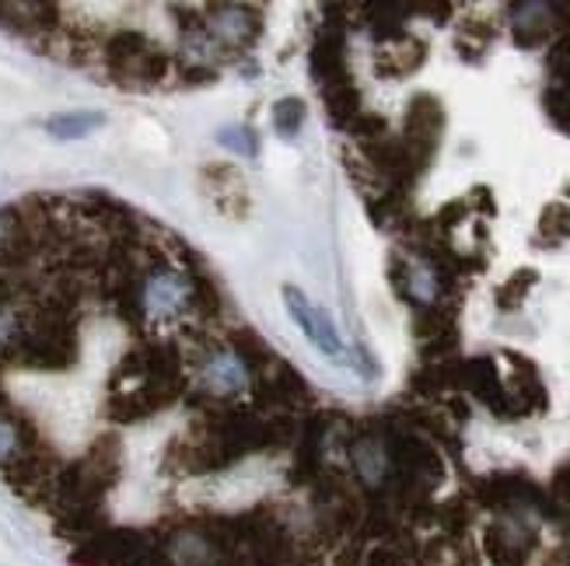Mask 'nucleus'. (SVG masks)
<instances>
[{
  "label": "nucleus",
  "mask_w": 570,
  "mask_h": 566,
  "mask_svg": "<svg viewBox=\"0 0 570 566\" xmlns=\"http://www.w3.org/2000/svg\"><path fill=\"white\" fill-rule=\"evenodd\" d=\"M542 106H547V112H550V119L557 122V127L563 133H570V91L560 88V85L547 88V95H542Z\"/></svg>",
  "instance_id": "f3484780"
},
{
  "label": "nucleus",
  "mask_w": 570,
  "mask_h": 566,
  "mask_svg": "<svg viewBox=\"0 0 570 566\" xmlns=\"http://www.w3.org/2000/svg\"><path fill=\"white\" fill-rule=\"evenodd\" d=\"M567 8L560 4H542V0H522V4L508 8V24L511 36L522 49H535V46H550L553 39H560L570 29V18H563Z\"/></svg>",
  "instance_id": "20e7f679"
},
{
  "label": "nucleus",
  "mask_w": 570,
  "mask_h": 566,
  "mask_svg": "<svg viewBox=\"0 0 570 566\" xmlns=\"http://www.w3.org/2000/svg\"><path fill=\"white\" fill-rule=\"evenodd\" d=\"M459 388L469 391L476 403H483L493 416L501 420H511V403H508V385H504V371L501 360L480 354V357H462L459 360Z\"/></svg>",
  "instance_id": "39448f33"
},
{
  "label": "nucleus",
  "mask_w": 570,
  "mask_h": 566,
  "mask_svg": "<svg viewBox=\"0 0 570 566\" xmlns=\"http://www.w3.org/2000/svg\"><path fill=\"white\" fill-rule=\"evenodd\" d=\"M318 95H322V106H326L330 122H333L336 130L346 133V127L354 122V116L364 109V106H361V91H357V85H354V81H343V85H333V88H326V91H318Z\"/></svg>",
  "instance_id": "9b49d317"
},
{
  "label": "nucleus",
  "mask_w": 570,
  "mask_h": 566,
  "mask_svg": "<svg viewBox=\"0 0 570 566\" xmlns=\"http://www.w3.org/2000/svg\"><path fill=\"white\" fill-rule=\"evenodd\" d=\"M204 182H210V196L214 203L225 210L228 217H242V210L249 207L245 203V182L232 165H207L204 168Z\"/></svg>",
  "instance_id": "1a4fd4ad"
},
{
  "label": "nucleus",
  "mask_w": 570,
  "mask_h": 566,
  "mask_svg": "<svg viewBox=\"0 0 570 566\" xmlns=\"http://www.w3.org/2000/svg\"><path fill=\"white\" fill-rule=\"evenodd\" d=\"M217 143L225 147V151L238 155V158H256L259 155V137L249 127H225L217 133Z\"/></svg>",
  "instance_id": "dca6fc26"
},
{
  "label": "nucleus",
  "mask_w": 570,
  "mask_h": 566,
  "mask_svg": "<svg viewBox=\"0 0 570 566\" xmlns=\"http://www.w3.org/2000/svg\"><path fill=\"white\" fill-rule=\"evenodd\" d=\"M424 60H428V46L410 36L379 46V73H385V78H406L416 67H424Z\"/></svg>",
  "instance_id": "9d476101"
},
{
  "label": "nucleus",
  "mask_w": 570,
  "mask_h": 566,
  "mask_svg": "<svg viewBox=\"0 0 570 566\" xmlns=\"http://www.w3.org/2000/svg\"><path fill=\"white\" fill-rule=\"evenodd\" d=\"M476 546L487 566H535L542 556V525L532 518H490Z\"/></svg>",
  "instance_id": "f03ea898"
},
{
  "label": "nucleus",
  "mask_w": 570,
  "mask_h": 566,
  "mask_svg": "<svg viewBox=\"0 0 570 566\" xmlns=\"http://www.w3.org/2000/svg\"><path fill=\"white\" fill-rule=\"evenodd\" d=\"M501 360L511 367V375H504V385H508V403H511V420L518 416H535L550 406V396H547V385H542L535 364L518 357L514 350H504Z\"/></svg>",
  "instance_id": "0eeeda50"
},
{
  "label": "nucleus",
  "mask_w": 570,
  "mask_h": 566,
  "mask_svg": "<svg viewBox=\"0 0 570 566\" xmlns=\"http://www.w3.org/2000/svg\"><path fill=\"white\" fill-rule=\"evenodd\" d=\"M269 119H274L277 137L294 140L297 130H302L305 119H308V106L302 102V98H281V102L274 106V112H269Z\"/></svg>",
  "instance_id": "4468645a"
},
{
  "label": "nucleus",
  "mask_w": 570,
  "mask_h": 566,
  "mask_svg": "<svg viewBox=\"0 0 570 566\" xmlns=\"http://www.w3.org/2000/svg\"><path fill=\"white\" fill-rule=\"evenodd\" d=\"M441 130H444V109L434 95H416L410 109H406V122H403V140L410 151L431 165L434 151H438V143H441Z\"/></svg>",
  "instance_id": "423d86ee"
},
{
  "label": "nucleus",
  "mask_w": 570,
  "mask_h": 566,
  "mask_svg": "<svg viewBox=\"0 0 570 566\" xmlns=\"http://www.w3.org/2000/svg\"><path fill=\"white\" fill-rule=\"evenodd\" d=\"M539 284V274L535 269H518V274H511L501 287H498V308L501 311H514L522 308V301L529 298V290Z\"/></svg>",
  "instance_id": "2eb2a0df"
},
{
  "label": "nucleus",
  "mask_w": 570,
  "mask_h": 566,
  "mask_svg": "<svg viewBox=\"0 0 570 566\" xmlns=\"http://www.w3.org/2000/svg\"><path fill=\"white\" fill-rule=\"evenodd\" d=\"M284 305H287V311H291V318L297 326H302V332L315 342V347L326 354V357H343V339H340V332H336V326H333V318L322 311V308H315L302 290L297 287H284Z\"/></svg>",
  "instance_id": "6e6552de"
},
{
  "label": "nucleus",
  "mask_w": 570,
  "mask_h": 566,
  "mask_svg": "<svg viewBox=\"0 0 570 566\" xmlns=\"http://www.w3.org/2000/svg\"><path fill=\"white\" fill-rule=\"evenodd\" d=\"M567 238H570V203H550L539 214L535 241L542 249H557V245H563Z\"/></svg>",
  "instance_id": "ddd939ff"
},
{
  "label": "nucleus",
  "mask_w": 570,
  "mask_h": 566,
  "mask_svg": "<svg viewBox=\"0 0 570 566\" xmlns=\"http://www.w3.org/2000/svg\"><path fill=\"white\" fill-rule=\"evenodd\" d=\"M106 122L102 112H60L46 119V133L57 140H81L88 133H95Z\"/></svg>",
  "instance_id": "f8f14e48"
},
{
  "label": "nucleus",
  "mask_w": 570,
  "mask_h": 566,
  "mask_svg": "<svg viewBox=\"0 0 570 566\" xmlns=\"http://www.w3.org/2000/svg\"><path fill=\"white\" fill-rule=\"evenodd\" d=\"M315 403L312 388L305 381V375L297 371L294 364H287L284 357H277L266 367L259 378H253L249 388V406H256L259 413H308Z\"/></svg>",
  "instance_id": "7ed1b4c3"
},
{
  "label": "nucleus",
  "mask_w": 570,
  "mask_h": 566,
  "mask_svg": "<svg viewBox=\"0 0 570 566\" xmlns=\"http://www.w3.org/2000/svg\"><path fill=\"white\" fill-rule=\"evenodd\" d=\"M200 21L214 46V67L238 63L263 36V8L256 4H207Z\"/></svg>",
  "instance_id": "f257e3e1"
}]
</instances>
